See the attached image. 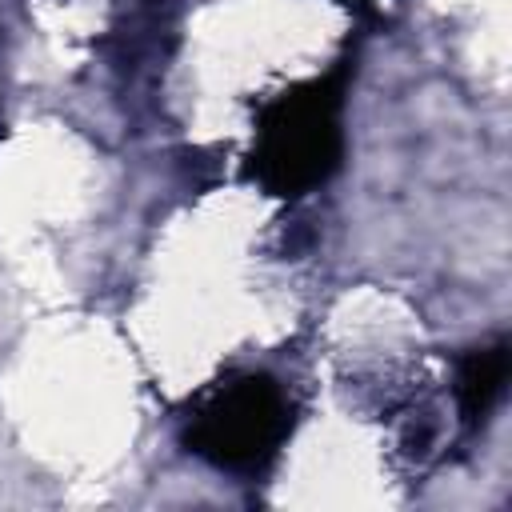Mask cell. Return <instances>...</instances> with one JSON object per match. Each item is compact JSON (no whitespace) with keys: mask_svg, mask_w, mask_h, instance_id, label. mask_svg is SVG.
I'll use <instances>...</instances> for the list:
<instances>
[{"mask_svg":"<svg viewBox=\"0 0 512 512\" xmlns=\"http://www.w3.org/2000/svg\"><path fill=\"white\" fill-rule=\"evenodd\" d=\"M508 368H512L508 340L480 344V348H472V352L460 356V364H456V404H460L464 424L480 428L492 416V408L504 396Z\"/></svg>","mask_w":512,"mask_h":512,"instance_id":"3957f363","label":"cell"},{"mask_svg":"<svg viewBox=\"0 0 512 512\" xmlns=\"http://www.w3.org/2000/svg\"><path fill=\"white\" fill-rule=\"evenodd\" d=\"M344 84L348 64L300 80L256 108V140L248 168L272 196H304L320 188L344 156Z\"/></svg>","mask_w":512,"mask_h":512,"instance_id":"6da1fadb","label":"cell"},{"mask_svg":"<svg viewBox=\"0 0 512 512\" xmlns=\"http://www.w3.org/2000/svg\"><path fill=\"white\" fill-rule=\"evenodd\" d=\"M344 4H352L356 12H372V8H380V0H344Z\"/></svg>","mask_w":512,"mask_h":512,"instance_id":"277c9868","label":"cell"},{"mask_svg":"<svg viewBox=\"0 0 512 512\" xmlns=\"http://www.w3.org/2000/svg\"><path fill=\"white\" fill-rule=\"evenodd\" d=\"M292 428V404L272 376H236L204 396L188 416L184 440L196 456L224 472H264Z\"/></svg>","mask_w":512,"mask_h":512,"instance_id":"7a4b0ae2","label":"cell"}]
</instances>
